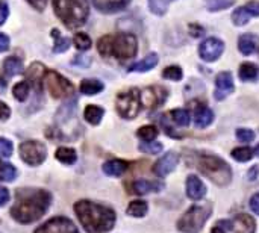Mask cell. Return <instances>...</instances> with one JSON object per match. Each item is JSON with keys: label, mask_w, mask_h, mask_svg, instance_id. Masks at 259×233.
<instances>
[{"label": "cell", "mask_w": 259, "mask_h": 233, "mask_svg": "<svg viewBox=\"0 0 259 233\" xmlns=\"http://www.w3.org/2000/svg\"><path fill=\"white\" fill-rule=\"evenodd\" d=\"M103 114H105L103 108H100V106H97V105H88V106L85 108V111H83V118H85L90 124L97 126V124L102 121Z\"/></svg>", "instance_id": "484cf974"}, {"label": "cell", "mask_w": 259, "mask_h": 233, "mask_svg": "<svg viewBox=\"0 0 259 233\" xmlns=\"http://www.w3.org/2000/svg\"><path fill=\"white\" fill-rule=\"evenodd\" d=\"M14 146L8 138H0V158H11Z\"/></svg>", "instance_id": "b9f144b4"}, {"label": "cell", "mask_w": 259, "mask_h": 233, "mask_svg": "<svg viewBox=\"0 0 259 233\" xmlns=\"http://www.w3.org/2000/svg\"><path fill=\"white\" fill-rule=\"evenodd\" d=\"M232 230L235 233H255L256 221L249 214H238L232 221Z\"/></svg>", "instance_id": "e0dca14e"}, {"label": "cell", "mask_w": 259, "mask_h": 233, "mask_svg": "<svg viewBox=\"0 0 259 233\" xmlns=\"http://www.w3.org/2000/svg\"><path fill=\"white\" fill-rule=\"evenodd\" d=\"M212 214V205L205 202L191 206L178 221V230L182 233H199Z\"/></svg>", "instance_id": "8992f818"}, {"label": "cell", "mask_w": 259, "mask_h": 233, "mask_svg": "<svg viewBox=\"0 0 259 233\" xmlns=\"http://www.w3.org/2000/svg\"><path fill=\"white\" fill-rule=\"evenodd\" d=\"M250 18H252V15L244 9V6L237 8V9L232 12V23H234L235 26H244V24H247V23L250 21Z\"/></svg>", "instance_id": "e575fe53"}, {"label": "cell", "mask_w": 259, "mask_h": 233, "mask_svg": "<svg viewBox=\"0 0 259 233\" xmlns=\"http://www.w3.org/2000/svg\"><path fill=\"white\" fill-rule=\"evenodd\" d=\"M97 50L103 58H117L121 61L131 59L138 52V41L134 33H118V35H105L97 42Z\"/></svg>", "instance_id": "277c9868"}, {"label": "cell", "mask_w": 259, "mask_h": 233, "mask_svg": "<svg viewBox=\"0 0 259 233\" xmlns=\"http://www.w3.org/2000/svg\"><path fill=\"white\" fill-rule=\"evenodd\" d=\"M187 162L190 164V167L197 168L205 177H208L219 187H226L232 180V170L229 164L215 155L191 152V156L190 159L187 158Z\"/></svg>", "instance_id": "3957f363"}, {"label": "cell", "mask_w": 259, "mask_h": 233, "mask_svg": "<svg viewBox=\"0 0 259 233\" xmlns=\"http://www.w3.org/2000/svg\"><path fill=\"white\" fill-rule=\"evenodd\" d=\"M115 108L117 112L126 118V120H134L141 108H143V100H141V91L137 88L127 89L124 92H120L117 96V102H115Z\"/></svg>", "instance_id": "52a82bcc"}, {"label": "cell", "mask_w": 259, "mask_h": 233, "mask_svg": "<svg viewBox=\"0 0 259 233\" xmlns=\"http://www.w3.org/2000/svg\"><path fill=\"white\" fill-rule=\"evenodd\" d=\"M74 45H76V49L77 50H82V52H85V50H90L91 49V38L87 35V33H83V32H77L76 35H74Z\"/></svg>", "instance_id": "f35d334b"}, {"label": "cell", "mask_w": 259, "mask_h": 233, "mask_svg": "<svg viewBox=\"0 0 259 233\" xmlns=\"http://www.w3.org/2000/svg\"><path fill=\"white\" fill-rule=\"evenodd\" d=\"M162 144L161 143H156V141H144L140 144V150L144 152V153H149V155H158L162 152Z\"/></svg>", "instance_id": "60d3db41"}, {"label": "cell", "mask_w": 259, "mask_h": 233, "mask_svg": "<svg viewBox=\"0 0 259 233\" xmlns=\"http://www.w3.org/2000/svg\"><path fill=\"white\" fill-rule=\"evenodd\" d=\"M11 117V109L5 102H0V121H6Z\"/></svg>", "instance_id": "bcb514c9"}, {"label": "cell", "mask_w": 259, "mask_h": 233, "mask_svg": "<svg viewBox=\"0 0 259 233\" xmlns=\"http://www.w3.org/2000/svg\"><path fill=\"white\" fill-rule=\"evenodd\" d=\"M52 36L55 38V45H53V52L55 53H62V52H65V50L70 49L71 41L68 38H65V36H62L58 29H53L52 30Z\"/></svg>", "instance_id": "4dcf8cb0"}, {"label": "cell", "mask_w": 259, "mask_h": 233, "mask_svg": "<svg viewBox=\"0 0 259 233\" xmlns=\"http://www.w3.org/2000/svg\"><path fill=\"white\" fill-rule=\"evenodd\" d=\"M71 64H73V65H77V67H80V68H87V67L91 64V58H85V56L79 55L76 59L71 61Z\"/></svg>", "instance_id": "ee69618b"}, {"label": "cell", "mask_w": 259, "mask_h": 233, "mask_svg": "<svg viewBox=\"0 0 259 233\" xmlns=\"http://www.w3.org/2000/svg\"><path fill=\"white\" fill-rule=\"evenodd\" d=\"M244 9L252 17H259V2H249L247 5H244Z\"/></svg>", "instance_id": "f6af8a7d"}, {"label": "cell", "mask_w": 259, "mask_h": 233, "mask_svg": "<svg viewBox=\"0 0 259 233\" xmlns=\"http://www.w3.org/2000/svg\"><path fill=\"white\" fill-rule=\"evenodd\" d=\"M35 233H79L74 223L65 217H56L39 226Z\"/></svg>", "instance_id": "8fae6325"}, {"label": "cell", "mask_w": 259, "mask_h": 233, "mask_svg": "<svg viewBox=\"0 0 259 233\" xmlns=\"http://www.w3.org/2000/svg\"><path fill=\"white\" fill-rule=\"evenodd\" d=\"M9 199H11L9 191H8L6 188H0V208H2V206H5V205L9 202Z\"/></svg>", "instance_id": "f907efd6"}, {"label": "cell", "mask_w": 259, "mask_h": 233, "mask_svg": "<svg viewBox=\"0 0 259 233\" xmlns=\"http://www.w3.org/2000/svg\"><path fill=\"white\" fill-rule=\"evenodd\" d=\"M131 0H93V5L103 14H114L123 11Z\"/></svg>", "instance_id": "d6986e66"}, {"label": "cell", "mask_w": 259, "mask_h": 233, "mask_svg": "<svg viewBox=\"0 0 259 233\" xmlns=\"http://www.w3.org/2000/svg\"><path fill=\"white\" fill-rule=\"evenodd\" d=\"M159 62V56L156 53H149L146 58H143L141 61L135 62L134 65L129 67V71H135V73H146L150 71L152 68H155Z\"/></svg>", "instance_id": "7402d4cb"}, {"label": "cell", "mask_w": 259, "mask_h": 233, "mask_svg": "<svg viewBox=\"0 0 259 233\" xmlns=\"http://www.w3.org/2000/svg\"><path fill=\"white\" fill-rule=\"evenodd\" d=\"M211 233H226V230L222 227V226H219V224H215L214 227H212V230H211Z\"/></svg>", "instance_id": "11a10c76"}, {"label": "cell", "mask_w": 259, "mask_h": 233, "mask_svg": "<svg viewBox=\"0 0 259 233\" xmlns=\"http://www.w3.org/2000/svg\"><path fill=\"white\" fill-rule=\"evenodd\" d=\"M168 118H170L176 126H181V127L190 126V121H191L190 112H188L187 109H173V111L168 112Z\"/></svg>", "instance_id": "83f0119b"}, {"label": "cell", "mask_w": 259, "mask_h": 233, "mask_svg": "<svg viewBox=\"0 0 259 233\" xmlns=\"http://www.w3.org/2000/svg\"><path fill=\"white\" fill-rule=\"evenodd\" d=\"M147 211H149V205L144 200H134L127 206V214L131 217H135V218L144 217L147 214Z\"/></svg>", "instance_id": "f1b7e54d"}, {"label": "cell", "mask_w": 259, "mask_h": 233, "mask_svg": "<svg viewBox=\"0 0 259 233\" xmlns=\"http://www.w3.org/2000/svg\"><path fill=\"white\" fill-rule=\"evenodd\" d=\"M238 76L243 82H256L259 79V67L253 62H243L240 65Z\"/></svg>", "instance_id": "603a6c76"}, {"label": "cell", "mask_w": 259, "mask_h": 233, "mask_svg": "<svg viewBox=\"0 0 259 233\" xmlns=\"http://www.w3.org/2000/svg\"><path fill=\"white\" fill-rule=\"evenodd\" d=\"M20 156H21V161H24L27 165L35 167V165H39L46 161L47 150H46V146L42 143L29 139V141L21 143Z\"/></svg>", "instance_id": "9c48e42d"}, {"label": "cell", "mask_w": 259, "mask_h": 233, "mask_svg": "<svg viewBox=\"0 0 259 233\" xmlns=\"http://www.w3.org/2000/svg\"><path fill=\"white\" fill-rule=\"evenodd\" d=\"M17 177V168L12 164L0 161V182H12Z\"/></svg>", "instance_id": "1f68e13d"}, {"label": "cell", "mask_w": 259, "mask_h": 233, "mask_svg": "<svg viewBox=\"0 0 259 233\" xmlns=\"http://www.w3.org/2000/svg\"><path fill=\"white\" fill-rule=\"evenodd\" d=\"M53 9L68 29L83 26L90 15L87 0H53Z\"/></svg>", "instance_id": "5b68a950"}, {"label": "cell", "mask_w": 259, "mask_h": 233, "mask_svg": "<svg viewBox=\"0 0 259 233\" xmlns=\"http://www.w3.org/2000/svg\"><path fill=\"white\" fill-rule=\"evenodd\" d=\"M8 15H9V8H8V5L3 3V2H0V26L5 24Z\"/></svg>", "instance_id": "c3c4849f"}, {"label": "cell", "mask_w": 259, "mask_h": 233, "mask_svg": "<svg viewBox=\"0 0 259 233\" xmlns=\"http://www.w3.org/2000/svg\"><path fill=\"white\" fill-rule=\"evenodd\" d=\"M185 188H187V196L191 200H202L206 196V185L200 180V177L194 174L187 177Z\"/></svg>", "instance_id": "2e32d148"}, {"label": "cell", "mask_w": 259, "mask_h": 233, "mask_svg": "<svg viewBox=\"0 0 259 233\" xmlns=\"http://www.w3.org/2000/svg\"><path fill=\"white\" fill-rule=\"evenodd\" d=\"M258 174H259L258 165H253V167L247 171V176H249V179H250V180H255V179L258 177Z\"/></svg>", "instance_id": "db71d44e"}, {"label": "cell", "mask_w": 259, "mask_h": 233, "mask_svg": "<svg viewBox=\"0 0 259 233\" xmlns=\"http://www.w3.org/2000/svg\"><path fill=\"white\" fill-rule=\"evenodd\" d=\"M127 167H129V164L126 161L112 159V161H108V162L103 164V173L108 174V176L117 177V176H121L127 170Z\"/></svg>", "instance_id": "cb8c5ba5"}, {"label": "cell", "mask_w": 259, "mask_h": 233, "mask_svg": "<svg viewBox=\"0 0 259 233\" xmlns=\"http://www.w3.org/2000/svg\"><path fill=\"white\" fill-rule=\"evenodd\" d=\"M231 155L238 162H247V161H250L255 156V153H253V150L250 147H237V149L232 150Z\"/></svg>", "instance_id": "d590c367"}, {"label": "cell", "mask_w": 259, "mask_h": 233, "mask_svg": "<svg viewBox=\"0 0 259 233\" xmlns=\"http://www.w3.org/2000/svg\"><path fill=\"white\" fill-rule=\"evenodd\" d=\"M214 121V112L206 105H197L194 109V126L197 129H205Z\"/></svg>", "instance_id": "ac0fdd59"}, {"label": "cell", "mask_w": 259, "mask_h": 233, "mask_svg": "<svg viewBox=\"0 0 259 233\" xmlns=\"http://www.w3.org/2000/svg\"><path fill=\"white\" fill-rule=\"evenodd\" d=\"M250 209L259 215V193H256L255 196H252V199H250Z\"/></svg>", "instance_id": "816d5d0a"}, {"label": "cell", "mask_w": 259, "mask_h": 233, "mask_svg": "<svg viewBox=\"0 0 259 233\" xmlns=\"http://www.w3.org/2000/svg\"><path fill=\"white\" fill-rule=\"evenodd\" d=\"M26 2L38 11H44V8L47 6V0H26Z\"/></svg>", "instance_id": "681fc988"}, {"label": "cell", "mask_w": 259, "mask_h": 233, "mask_svg": "<svg viewBox=\"0 0 259 233\" xmlns=\"http://www.w3.org/2000/svg\"><path fill=\"white\" fill-rule=\"evenodd\" d=\"M29 83L24 80V82H18V83H15L14 85V88H12V94H14V97L18 100V102H24L26 99H27V96H29Z\"/></svg>", "instance_id": "74e56055"}, {"label": "cell", "mask_w": 259, "mask_h": 233, "mask_svg": "<svg viewBox=\"0 0 259 233\" xmlns=\"http://www.w3.org/2000/svg\"><path fill=\"white\" fill-rule=\"evenodd\" d=\"M52 196L46 190L26 188L18 190L15 194V202L11 209V215L15 221L21 224H30L39 220L50 208Z\"/></svg>", "instance_id": "6da1fadb"}, {"label": "cell", "mask_w": 259, "mask_h": 233, "mask_svg": "<svg viewBox=\"0 0 259 233\" xmlns=\"http://www.w3.org/2000/svg\"><path fill=\"white\" fill-rule=\"evenodd\" d=\"M158 133H159L158 127H155V126H152V124L143 126V127H140L138 132H137L138 138L143 139V141H146V143H147V141H155L156 136H158Z\"/></svg>", "instance_id": "836d02e7"}, {"label": "cell", "mask_w": 259, "mask_h": 233, "mask_svg": "<svg viewBox=\"0 0 259 233\" xmlns=\"http://www.w3.org/2000/svg\"><path fill=\"white\" fill-rule=\"evenodd\" d=\"M225 52V42L215 36L206 38L199 44V55L205 62H215Z\"/></svg>", "instance_id": "30bf717a"}, {"label": "cell", "mask_w": 259, "mask_h": 233, "mask_svg": "<svg viewBox=\"0 0 259 233\" xmlns=\"http://www.w3.org/2000/svg\"><path fill=\"white\" fill-rule=\"evenodd\" d=\"M105 88V85L97 80V79H85L80 82V92L85 94V96H94V94H99L102 92Z\"/></svg>", "instance_id": "4316f807"}, {"label": "cell", "mask_w": 259, "mask_h": 233, "mask_svg": "<svg viewBox=\"0 0 259 233\" xmlns=\"http://www.w3.org/2000/svg\"><path fill=\"white\" fill-rule=\"evenodd\" d=\"M55 156H56V159H58L59 162H62V164H65V165H71V164H74L76 159H77L76 152H74L73 149H68V147H59V149L56 150Z\"/></svg>", "instance_id": "f546056e"}, {"label": "cell", "mask_w": 259, "mask_h": 233, "mask_svg": "<svg viewBox=\"0 0 259 233\" xmlns=\"http://www.w3.org/2000/svg\"><path fill=\"white\" fill-rule=\"evenodd\" d=\"M74 212L88 233L109 232L115 224V214L111 208L90 200L77 202L74 205Z\"/></svg>", "instance_id": "7a4b0ae2"}, {"label": "cell", "mask_w": 259, "mask_h": 233, "mask_svg": "<svg viewBox=\"0 0 259 233\" xmlns=\"http://www.w3.org/2000/svg\"><path fill=\"white\" fill-rule=\"evenodd\" d=\"M44 82H46V86L50 92V96L53 99H71L73 94H74V86L73 83L61 76L59 73L56 71H46V76H44Z\"/></svg>", "instance_id": "ba28073f"}, {"label": "cell", "mask_w": 259, "mask_h": 233, "mask_svg": "<svg viewBox=\"0 0 259 233\" xmlns=\"http://www.w3.org/2000/svg\"><path fill=\"white\" fill-rule=\"evenodd\" d=\"M253 153H255V156H258L259 158V146L255 149V152H253Z\"/></svg>", "instance_id": "9f6ffc18"}, {"label": "cell", "mask_w": 259, "mask_h": 233, "mask_svg": "<svg viewBox=\"0 0 259 233\" xmlns=\"http://www.w3.org/2000/svg\"><path fill=\"white\" fill-rule=\"evenodd\" d=\"M24 76H26V82L29 83V86H32L36 92H41L44 76H46V67L41 62H33L26 70Z\"/></svg>", "instance_id": "5bb4252c"}, {"label": "cell", "mask_w": 259, "mask_h": 233, "mask_svg": "<svg viewBox=\"0 0 259 233\" xmlns=\"http://www.w3.org/2000/svg\"><path fill=\"white\" fill-rule=\"evenodd\" d=\"M206 2V8L211 12H217V11H223L228 9L234 5V0H205Z\"/></svg>", "instance_id": "ab89813d"}, {"label": "cell", "mask_w": 259, "mask_h": 233, "mask_svg": "<svg viewBox=\"0 0 259 233\" xmlns=\"http://www.w3.org/2000/svg\"><path fill=\"white\" fill-rule=\"evenodd\" d=\"M188 29H190V32H191V35H193L194 38H199V36L205 35V29H203L200 24H190Z\"/></svg>", "instance_id": "7dc6e473"}, {"label": "cell", "mask_w": 259, "mask_h": 233, "mask_svg": "<svg viewBox=\"0 0 259 233\" xmlns=\"http://www.w3.org/2000/svg\"><path fill=\"white\" fill-rule=\"evenodd\" d=\"M175 0H149V9L152 14L155 15H164L170 6V3H173Z\"/></svg>", "instance_id": "d6a6232c"}, {"label": "cell", "mask_w": 259, "mask_h": 233, "mask_svg": "<svg viewBox=\"0 0 259 233\" xmlns=\"http://www.w3.org/2000/svg\"><path fill=\"white\" fill-rule=\"evenodd\" d=\"M164 188L161 182H152V180H135L132 183V191L138 196H146L150 193H159Z\"/></svg>", "instance_id": "44dd1931"}, {"label": "cell", "mask_w": 259, "mask_h": 233, "mask_svg": "<svg viewBox=\"0 0 259 233\" xmlns=\"http://www.w3.org/2000/svg\"><path fill=\"white\" fill-rule=\"evenodd\" d=\"M178 164H179V155L175 152H168L161 159H158V162L153 165V173L158 177H165L176 170Z\"/></svg>", "instance_id": "4fadbf2b"}, {"label": "cell", "mask_w": 259, "mask_h": 233, "mask_svg": "<svg viewBox=\"0 0 259 233\" xmlns=\"http://www.w3.org/2000/svg\"><path fill=\"white\" fill-rule=\"evenodd\" d=\"M167 89L162 86H150L144 92H141V100L143 105L147 108H158L167 100Z\"/></svg>", "instance_id": "9a60e30c"}, {"label": "cell", "mask_w": 259, "mask_h": 233, "mask_svg": "<svg viewBox=\"0 0 259 233\" xmlns=\"http://www.w3.org/2000/svg\"><path fill=\"white\" fill-rule=\"evenodd\" d=\"M162 77H164V79H168V80L179 82V80H182V77H184V71H182V68H181L179 65H168L167 68H164Z\"/></svg>", "instance_id": "8d00e7d4"}, {"label": "cell", "mask_w": 259, "mask_h": 233, "mask_svg": "<svg viewBox=\"0 0 259 233\" xmlns=\"http://www.w3.org/2000/svg\"><path fill=\"white\" fill-rule=\"evenodd\" d=\"M259 47V36L253 33H244L238 39V49L244 56H250Z\"/></svg>", "instance_id": "ffe728a7"}, {"label": "cell", "mask_w": 259, "mask_h": 233, "mask_svg": "<svg viewBox=\"0 0 259 233\" xmlns=\"http://www.w3.org/2000/svg\"><path fill=\"white\" fill-rule=\"evenodd\" d=\"M23 71V61L17 56H11L3 62V73L8 77H14Z\"/></svg>", "instance_id": "d4e9b609"}, {"label": "cell", "mask_w": 259, "mask_h": 233, "mask_svg": "<svg viewBox=\"0 0 259 233\" xmlns=\"http://www.w3.org/2000/svg\"><path fill=\"white\" fill-rule=\"evenodd\" d=\"M9 49V38L5 33H0V53Z\"/></svg>", "instance_id": "f5cc1de1"}, {"label": "cell", "mask_w": 259, "mask_h": 233, "mask_svg": "<svg viewBox=\"0 0 259 233\" xmlns=\"http://www.w3.org/2000/svg\"><path fill=\"white\" fill-rule=\"evenodd\" d=\"M234 89H235V85H234V76L231 71H222L215 76L214 97L217 100H225L234 92Z\"/></svg>", "instance_id": "7c38bea8"}, {"label": "cell", "mask_w": 259, "mask_h": 233, "mask_svg": "<svg viewBox=\"0 0 259 233\" xmlns=\"http://www.w3.org/2000/svg\"><path fill=\"white\" fill-rule=\"evenodd\" d=\"M235 135H237V138H238L240 141H243V143H252V141L255 139V132L250 130V129H244V127L237 129Z\"/></svg>", "instance_id": "7bdbcfd3"}]
</instances>
